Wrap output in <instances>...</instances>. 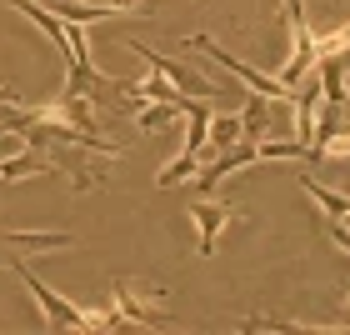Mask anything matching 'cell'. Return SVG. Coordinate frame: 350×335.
<instances>
[{
  "label": "cell",
  "instance_id": "5bb4252c",
  "mask_svg": "<svg viewBox=\"0 0 350 335\" xmlns=\"http://www.w3.org/2000/svg\"><path fill=\"white\" fill-rule=\"evenodd\" d=\"M280 10H285L291 25H306V5H300V0H280Z\"/></svg>",
  "mask_w": 350,
  "mask_h": 335
},
{
  "label": "cell",
  "instance_id": "8992f818",
  "mask_svg": "<svg viewBox=\"0 0 350 335\" xmlns=\"http://www.w3.org/2000/svg\"><path fill=\"white\" fill-rule=\"evenodd\" d=\"M110 300H116V306H110V310H116V325H140V330L155 325V330H175V321H165V315L155 310L150 300H140L125 280L116 285V291H110Z\"/></svg>",
  "mask_w": 350,
  "mask_h": 335
},
{
  "label": "cell",
  "instance_id": "8fae6325",
  "mask_svg": "<svg viewBox=\"0 0 350 335\" xmlns=\"http://www.w3.org/2000/svg\"><path fill=\"white\" fill-rule=\"evenodd\" d=\"M175 120H180V105H165V100H150V105L135 116V125H140L146 135H155V131H170Z\"/></svg>",
  "mask_w": 350,
  "mask_h": 335
},
{
  "label": "cell",
  "instance_id": "7c38bea8",
  "mask_svg": "<svg viewBox=\"0 0 350 335\" xmlns=\"http://www.w3.org/2000/svg\"><path fill=\"white\" fill-rule=\"evenodd\" d=\"M55 165L51 161H40L36 150L30 155H10V161H0V180H21V175H51Z\"/></svg>",
  "mask_w": 350,
  "mask_h": 335
},
{
  "label": "cell",
  "instance_id": "2e32d148",
  "mask_svg": "<svg viewBox=\"0 0 350 335\" xmlns=\"http://www.w3.org/2000/svg\"><path fill=\"white\" fill-rule=\"evenodd\" d=\"M340 310H345V321H340V325H350V291H345V300H340Z\"/></svg>",
  "mask_w": 350,
  "mask_h": 335
},
{
  "label": "cell",
  "instance_id": "ba28073f",
  "mask_svg": "<svg viewBox=\"0 0 350 335\" xmlns=\"http://www.w3.org/2000/svg\"><path fill=\"white\" fill-rule=\"evenodd\" d=\"M125 100H165V105H185V90L180 85H170L165 75H146L140 85H125Z\"/></svg>",
  "mask_w": 350,
  "mask_h": 335
},
{
  "label": "cell",
  "instance_id": "30bf717a",
  "mask_svg": "<svg viewBox=\"0 0 350 335\" xmlns=\"http://www.w3.org/2000/svg\"><path fill=\"white\" fill-rule=\"evenodd\" d=\"M241 140H245V125H241V116H220V110H211V135H205V146L230 150V146H241Z\"/></svg>",
  "mask_w": 350,
  "mask_h": 335
},
{
  "label": "cell",
  "instance_id": "5b68a950",
  "mask_svg": "<svg viewBox=\"0 0 350 335\" xmlns=\"http://www.w3.org/2000/svg\"><path fill=\"white\" fill-rule=\"evenodd\" d=\"M45 10H55L60 21L70 25H90V21H105V15H135L146 10V0H100V5H81V0H40Z\"/></svg>",
  "mask_w": 350,
  "mask_h": 335
},
{
  "label": "cell",
  "instance_id": "277c9868",
  "mask_svg": "<svg viewBox=\"0 0 350 335\" xmlns=\"http://www.w3.org/2000/svg\"><path fill=\"white\" fill-rule=\"evenodd\" d=\"M125 51H131V55H140V60H146L150 70H161L165 81H170V85H180L185 95H205V100H215V85L205 81L200 70H185V66H175V60L155 55V51H146V45H140V40H125Z\"/></svg>",
  "mask_w": 350,
  "mask_h": 335
},
{
  "label": "cell",
  "instance_id": "3957f363",
  "mask_svg": "<svg viewBox=\"0 0 350 335\" xmlns=\"http://www.w3.org/2000/svg\"><path fill=\"white\" fill-rule=\"evenodd\" d=\"M306 75H315V30H310V21L306 25H291V55H285V66H280L275 81L285 90H300V85H306Z\"/></svg>",
  "mask_w": 350,
  "mask_h": 335
},
{
  "label": "cell",
  "instance_id": "7a4b0ae2",
  "mask_svg": "<svg viewBox=\"0 0 350 335\" xmlns=\"http://www.w3.org/2000/svg\"><path fill=\"white\" fill-rule=\"evenodd\" d=\"M241 215L235 205H226V200H190L185 205V220L196 226V235H200V255H211L215 245H220V235H226V226Z\"/></svg>",
  "mask_w": 350,
  "mask_h": 335
},
{
  "label": "cell",
  "instance_id": "4fadbf2b",
  "mask_svg": "<svg viewBox=\"0 0 350 335\" xmlns=\"http://www.w3.org/2000/svg\"><path fill=\"white\" fill-rule=\"evenodd\" d=\"M325 55H350V25H336V30H315V60H325Z\"/></svg>",
  "mask_w": 350,
  "mask_h": 335
},
{
  "label": "cell",
  "instance_id": "6da1fadb",
  "mask_svg": "<svg viewBox=\"0 0 350 335\" xmlns=\"http://www.w3.org/2000/svg\"><path fill=\"white\" fill-rule=\"evenodd\" d=\"M190 45H196V51H205L211 60H220V66H230L235 75H241V81L250 85V95H260V100H280V105H291L295 100V90H285L275 75H260V70H250L245 60H235V55H226V45H215L211 36H190Z\"/></svg>",
  "mask_w": 350,
  "mask_h": 335
},
{
  "label": "cell",
  "instance_id": "9a60e30c",
  "mask_svg": "<svg viewBox=\"0 0 350 335\" xmlns=\"http://www.w3.org/2000/svg\"><path fill=\"white\" fill-rule=\"evenodd\" d=\"M330 241H336V245H340V250L350 255V230L340 226V220H336V226H330Z\"/></svg>",
  "mask_w": 350,
  "mask_h": 335
},
{
  "label": "cell",
  "instance_id": "52a82bcc",
  "mask_svg": "<svg viewBox=\"0 0 350 335\" xmlns=\"http://www.w3.org/2000/svg\"><path fill=\"white\" fill-rule=\"evenodd\" d=\"M0 245L36 255V250H70L75 241L70 235H55V230H0Z\"/></svg>",
  "mask_w": 350,
  "mask_h": 335
},
{
  "label": "cell",
  "instance_id": "9c48e42d",
  "mask_svg": "<svg viewBox=\"0 0 350 335\" xmlns=\"http://www.w3.org/2000/svg\"><path fill=\"white\" fill-rule=\"evenodd\" d=\"M211 155H215V146H205L200 155H185V150H180V155H175V161H170V165H165L161 175H155V185L165 190V185H180V180H190V175H200Z\"/></svg>",
  "mask_w": 350,
  "mask_h": 335
}]
</instances>
